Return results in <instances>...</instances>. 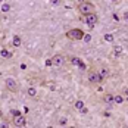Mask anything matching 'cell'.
I'll return each mask as SVG.
<instances>
[{"label": "cell", "mask_w": 128, "mask_h": 128, "mask_svg": "<svg viewBox=\"0 0 128 128\" xmlns=\"http://www.w3.org/2000/svg\"><path fill=\"white\" fill-rule=\"evenodd\" d=\"M77 9H78V12H80V15H81V16L96 12V8H94V4H93L91 2H88V0L80 2V3H78V6H77Z\"/></svg>", "instance_id": "obj_1"}, {"label": "cell", "mask_w": 128, "mask_h": 128, "mask_svg": "<svg viewBox=\"0 0 128 128\" xmlns=\"http://www.w3.org/2000/svg\"><path fill=\"white\" fill-rule=\"evenodd\" d=\"M84 31L81 30V28H71V30H68L66 31V38H69L71 41H80V40H82L84 37Z\"/></svg>", "instance_id": "obj_2"}, {"label": "cell", "mask_w": 128, "mask_h": 128, "mask_svg": "<svg viewBox=\"0 0 128 128\" xmlns=\"http://www.w3.org/2000/svg\"><path fill=\"white\" fill-rule=\"evenodd\" d=\"M84 22L90 26V28H94V25L97 24V21H99V16H97V13L93 12V13H88V15H84Z\"/></svg>", "instance_id": "obj_3"}, {"label": "cell", "mask_w": 128, "mask_h": 128, "mask_svg": "<svg viewBox=\"0 0 128 128\" xmlns=\"http://www.w3.org/2000/svg\"><path fill=\"white\" fill-rule=\"evenodd\" d=\"M4 87H6L8 91H12V93H16L18 88H19L16 80H13V78H6V80H4Z\"/></svg>", "instance_id": "obj_4"}, {"label": "cell", "mask_w": 128, "mask_h": 128, "mask_svg": "<svg viewBox=\"0 0 128 128\" xmlns=\"http://www.w3.org/2000/svg\"><path fill=\"white\" fill-rule=\"evenodd\" d=\"M65 65V56L60 53H56L52 56V66H64Z\"/></svg>", "instance_id": "obj_5"}, {"label": "cell", "mask_w": 128, "mask_h": 128, "mask_svg": "<svg viewBox=\"0 0 128 128\" xmlns=\"http://www.w3.org/2000/svg\"><path fill=\"white\" fill-rule=\"evenodd\" d=\"M88 81L90 82H93V84H100V82H103V78L99 75V72H96V71H90L88 72Z\"/></svg>", "instance_id": "obj_6"}, {"label": "cell", "mask_w": 128, "mask_h": 128, "mask_svg": "<svg viewBox=\"0 0 128 128\" xmlns=\"http://www.w3.org/2000/svg\"><path fill=\"white\" fill-rule=\"evenodd\" d=\"M13 125L15 127H18V128H22V127H25L26 125V119H25V116L22 115H16V116H13Z\"/></svg>", "instance_id": "obj_7"}, {"label": "cell", "mask_w": 128, "mask_h": 128, "mask_svg": "<svg viewBox=\"0 0 128 128\" xmlns=\"http://www.w3.org/2000/svg\"><path fill=\"white\" fill-rule=\"evenodd\" d=\"M71 64L74 65V66H77V68H80V69H86V64L80 58H77V56H72L71 58Z\"/></svg>", "instance_id": "obj_8"}, {"label": "cell", "mask_w": 128, "mask_h": 128, "mask_svg": "<svg viewBox=\"0 0 128 128\" xmlns=\"http://www.w3.org/2000/svg\"><path fill=\"white\" fill-rule=\"evenodd\" d=\"M103 102L106 103V104H112V103H114V94L106 93V94H104V97H103Z\"/></svg>", "instance_id": "obj_9"}, {"label": "cell", "mask_w": 128, "mask_h": 128, "mask_svg": "<svg viewBox=\"0 0 128 128\" xmlns=\"http://www.w3.org/2000/svg\"><path fill=\"white\" fill-rule=\"evenodd\" d=\"M12 44L15 46V47H21V44H22V40H21V37H19V36H13Z\"/></svg>", "instance_id": "obj_10"}, {"label": "cell", "mask_w": 128, "mask_h": 128, "mask_svg": "<svg viewBox=\"0 0 128 128\" xmlns=\"http://www.w3.org/2000/svg\"><path fill=\"white\" fill-rule=\"evenodd\" d=\"M97 72H99V75H100L103 80H106V78L109 77V71H108L106 68H103V66L100 68V69H99V71H97Z\"/></svg>", "instance_id": "obj_11"}, {"label": "cell", "mask_w": 128, "mask_h": 128, "mask_svg": "<svg viewBox=\"0 0 128 128\" xmlns=\"http://www.w3.org/2000/svg\"><path fill=\"white\" fill-rule=\"evenodd\" d=\"M26 94H28L30 97H36V96H37V88H36V87H28V88H26Z\"/></svg>", "instance_id": "obj_12"}, {"label": "cell", "mask_w": 128, "mask_h": 128, "mask_svg": "<svg viewBox=\"0 0 128 128\" xmlns=\"http://www.w3.org/2000/svg\"><path fill=\"white\" fill-rule=\"evenodd\" d=\"M0 54H2L4 59H10V58H12V53L8 50V49H2V50H0Z\"/></svg>", "instance_id": "obj_13"}, {"label": "cell", "mask_w": 128, "mask_h": 128, "mask_svg": "<svg viewBox=\"0 0 128 128\" xmlns=\"http://www.w3.org/2000/svg\"><path fill=\"white\" fill-rule=\"evenodd\" d=\"M125 102V99L121 96V94H116V96H114V103H116V104H121V103Z\"/></svg>", "instance_id": "obj_14"}, {"label": "cell", "mask_w": 128, "mask_h": 128, "mask_svg": "<svg viewBox=\"0 0 128 128\" xmlns=\"http://www.w3.org/2000/svg\"><path fill=\"white\" fill-rule=\"evenodd\" d=\"M74 106H75V109H77V110H81V109L84 108V102H82V100H75Z\"/></svg>", "instance_id": "obj_15"}, {"label": "cell", "mask_w": 128, "mask_h": 128, "mask_svg": "<svg viewBox=\"0 0 128 128\" xmlns=\"http://www.w3.org/2000/svg\"><path fill=\"white\" fill-rule=\"evenodd\" d=\"M9 10H10V4H9V3H3V4H2V12H9Z\"/></svg>", "instance_id": "obj_16"}, {"label": "cell", "mask_w": 128, "mask_h": 128, "mask_svg": "<svg viewBox=\"0 0 128 128\" xmlns=\"http://www.w3.org/2000/svg\"><path fill=\"white\" fill-rule=\"evenodd\" d=\"M103 38H104V41H108V43H112V41H114V36H112V34H104Z\"/></svg>", "instance_id": "obj_17"}, {"label": "cell", "mask_w": 128, "mask_h": 128, "mask_svg": "<svg viewBox=\"0 0 128 128\" xmlns=\"http://www.w3.org/2000/svg\"><path fill=\"white\" fill-rule=\"evenodd\" d=\"M114 52H115V56H119V54H121V52H122V47H121V46H118V47L114 49Z\"/></svg>", "instance_id": "obj_18"}, {"label": "cell", "mask_w": 128, "mask_h": 128, "mask_svg": "<svg viewBox=\"0 0 128 128\" xmlns=\"http://www.w3.org/2000/svg\"><path fill=\"white\" fill-rule=\"evenodd\" d=\"M82 40H84L86 43H90V41H91V36H88V34H84V37H82Z\"/></svg>", "instance_id": "obj_19"}, {"label": "cell", "mask_w": 128, "mask_h": 128, "mask_svg": "<svg viewBox=\"0 0 128 128\" xmlns=\"http://www.w3.org/2000/svg\"><path fill=\"white\" fill-rule=\"evenodd\" d=\"M10 114H12V116L21 115V110H18V109H13V110H10Z\"/></svg>", "instance_id": "obj_20"}, {"label": "cell", "mask_w": 128, "mask_h": 128, "mask_svg": "<svg viewBox=\"0 0 128 128\" xmlns=\"http://www.w3.org/2000/svg\"><path fill=\"white\" fill-rule=\"evenodd\" d=\"M80 112H81V114H88V109H87V108L84 106V108H82V109H81Z\"/></svg>", "instance_id": "obj_21"}, {"label": "cell", "mask_w": 128, "mask_h": 128, "mask_svg": "<svg viewBox=\"0 0 128 128\" xmlns=\"http://www.w3.org/2000/svg\"><path fill=\"white\" fill-rule=\"evenodd\" d=\"M112 18H114V21H119V19H121V18H119L116 13H114V15H112Z\"/></svg>", "instance_id": "obj_22"}, {"label": "cell", "mask_w": 128, "mask_h": 128, "mask_svg": "<svg viewBox=\"0 0 128 128\" xmlns=\"http://www.w3.org/2000/svg\"><path fill=\"white\" fill-rule=\"evenodd\" d=\"M59 125H66V119H60L59 121Z\"/></svg>", "instance_id": "obj_23"}, {"label": "cell", "mask_w": 128, "mask_h": 128, "mask_svg": "<svg viewBox=\"0 0 128 128\" xmlns=\"http://www.w3.org/2000/svg\"><path fill=\"white\" fill-rule=\"evenodd\" d=\"M46 65L47 66H52V59H46Z\"/></svg>", "instance_id": "obj_24"}, {"label": "cell", "mask_w": 128, "mask_h": 128, "mask_svg": "<svg viewBox=\"0 0 128 128\" xmlns=\"http://www.w3.org/2000/svg\"><path fill=\"white\" fill-rule=\"evenodd\" d=\"M125 102H128V88L125 90Z\"/></svg>", "instance_id": "obj_25"}, {"label": "cell", "mask_w": 128, "mask_h": 128, "mask_svg": "<svg viewBox=\"0 0 128 128\" xmlns=\"http://www.w3.org/2000/svg\"><path fill=\"white\" fill-rule=\"evenodd\" d=\"M124 19H127V21H128V12H125V15H124Z\"/></svg>", "instance_id": "obj_26"}, {"label": "cell", "mask_w": 128, "mask_h": 128, "mask_svg": "<svg viewBox=\"0 0 128 128\" xmlns=\"http://www.w3.org/2000/svg\"><path fill=\"white\" fill-rule=\"evenodd\" d=\"M0 2H2V0H0Z\"/></svg>", "instance_id": "obj_27"}]
</instances>
